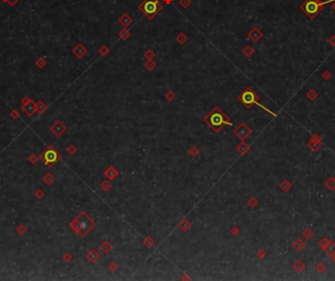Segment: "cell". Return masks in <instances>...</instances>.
Returning <instances> with one entry per match:
<instances>
[{"label":"cell","instance_id":"cell-10","mask_svg":"<svg viewBox=\"0 0 335 281\" xmlns=\"http://www.w3.org/2000/svg\"><path fill=\"white\" fill-rule=\"evenodd\" d=\"M309 147L312 149V151H317L321 147V142L320 141H315L312 139V141L309 143Z\"/></svg>","mask_w":335,"mask_h":281},{"label":"cell","instance_id":"cell-19","mask_svg":"<svg viewBox=\"0 0 335 281\" xmlns=\"http://www.w3.org/2000/svg\"><path fill=\"white\" fill-rule=\"evenodd\" d=\"M313 235H314V233H313V232L310 230V229H306V230L303 232V236H304L306 239H310Z\"/></svg>","mask_w":335,"mask_h":281},{"label":"cell","instance_id":"cell-8","mask_svg":"<svg viewBox=\"0 0 335 281\" xmlns=\"http://www.w3.org/2000/svg\"><path fill=\"white\" fill-rule=\"evenodd\" d=\"M324 251L326 252V254L328 255H332L335 253V243L333 242V241H328V244L326 245Z\"/></svg>","mask_w":335,"mask_h":281},{"label":"cell","instance_id":"cell-6","mask_svg":"<svg viewBox=\"0 0 335 281\" xmlns=\"http://www.w3.org/2000/svg\"><path fill=\"white\" fill-rule=\"evenodd\" d=\"M57 158H58V156H57L56 152H55V151H52V150L47 151L46 153H45V157H44L45 161H46L47 163H49V164L54 163L55 161L57 160Z\"/></svg>","mask_w":335,"mask_h":281},{"label":"cell","instance_id":"cell-7","mask_svg":"<svg viewBox=\"0 0 335 281\" xmlns=\"http://www.w3.org/2000/svg\"><path fill=\"white\" fill-rule=\"evenodd\" d=\"M249 36H250V38L253 40V41L256 42L263 36V34H262V31H260L258 29H253L251 30V33L249 34Z\"/></svg>","mask_w":335,"mask_h":281},{"label":"cell","instance_id":"cell-5","mask_svg":"<svg viewBox=\"0 0 335 281\" xmlns=\"http://www.w3.org/2000/svg\"><path fill=\"white\" fill-rule=\"evenodd\" d=\"M235 134L238 136L239 138H241L242 140L246 139V137L251 134V130H249V127L245 125V124H241L235 130Z\"/></svg>","mask_w":335,"mask_h":281},{"label":"cell","instance_id":"cell-18","mask_svg":"<svg viewBox=\"0 0 335 281\" xmlns=\"http://www.w3.org/2000/svg\"><path fill=\"white\" fill-rule=\"evenodd\" d=\"M326 269V267H325V264L324 263H322V262H321V263H318L317 264V266H316V270L318 271V272H321V273H322V272H324V270Z\"/></svg>","mask_w":335,"mask_h":281},{"label":"cell","instance_id":"cell-1","mask_svg":"<svg viewBox=\"0 0 335 281\" xmlns=\"http://www.w3.org/2000/svg\"><path fill=\"white\" fill-rule=\"evenodd\" d=\"M204 120L210 125V127L215 132H219L226 125H231V123L228 120L227 116L219 108H215L204 119Z\"/></svg>","mask_w":335,"mask_h":281},{"label":"cell","instance_id":"cell-9","mask_svg":"<svg viewBox=\"0 0 335 281\" xmlns=\"http://www.w3.org/2000/svg\"><path fill=\"white\" fill-rule=\"evenodd\" d=\"M293 247H294V249H295V250H297V251H302V250H303V249H304V247H305V243L303 242V241H302L301 239H297L296 241H295V242H294V244H293Z\"/></svg>","mask_w":335,"mask_h":281},{"label":"cell","instance_id":"cell-26","mask_svg":"<svg viewBox=\"0 0 335 281\" xmlns=\"http://www.w3.org/2000/svg\"><path fill=\"white\" fill-rule=\"evenodd\" d=\"M19 1V0H7V1L6 2H8V3H9V4H11V5H14V4H16V3H17Z\"/></svg>","mask_w":335,"mask_h":281},{"label":"cell","instance_id":"cell-29","mask_svg":"<svg viewBox=\"0 0 335 281\" xmlns=\"http://www.w3.org/2000/svg\"><path fill=\"white\" fill-rule=\"evenodd\" d=\"M3 1H5V2H6V1H7V0H3Z\"/></svg>","mask_w":335,"mask_h":281},{"label":"cell","instance_id":"cell-13","mask_svg":"<svg viewBox=\"0 0 335 281\" xmlns=\"http://www.w3.org/2000/svg\"><path fill=\"white\" fill-rule=\"evenodd\" d=\"M307 96H308V98H309L310 100L313 101V100H315V99L317 97V92H316L315 89H311L310 91H308Z\"/></svg>","mask_w":335,"mask_h":281},{"label":"cell","instance_id":"cell-16","mask_svg":"<svg viewBox=\"0 0 335 281\" xmlns=\"http://www.w3.org/2000/svg\"><path fill=\"white\" fill-rule=\"evenodd\" d=\"M101 249H102V251L104 253H109L110 250H111V245L109 244V242H104L101 245Z\"/></svg>","mask_w":335,"mask_h":281},{"label":"cell","instance_id":"cell-21","mask_svg":"<svg viewBox=\"0 0 335 281\" xmlns=\"http://www.w3.org/2000/svg\"><path fill=\"white\" fill-rule=\"evenodd\" d=\"M331 73H330V72H328V71H324L323 72V73H322V75H321V77L324 78V79H329V78H331Z\"/></svg>","mask_w":335,"mask_h":281},{"label":"cell","instance_id":"cell-20","mask_svg":"<svg viewBox=\"0 0 335 281\" xmlns=\"http://www.w3.org/2000/svg\"><path fill=\"white\" fill-rule=\"evenodd\" d=\"M253 53H254V50H253L250 46H247V47L244 49V54H246L247 57H250V56H251Z\"/></svg>","mask_w":335,"mask_h":281},{"label":"cell","instance_id":"cell-4","mask_svg":"<svg viewBox=\"0 0 335 281\" xmlns=\"http://www.w3.org/2000/svg\"><path fill=\"white\" fill-rule=\"evenodd\" d=\"M162 6L157 0H146V1L142 4L141 9L145 13L146 16H148L149 18L154 17L160 10Z\"/></svg>","mask_w":335,"mask_h":281},{"label":"cell","instance_id":"cell-24","mask_svg":"<svg viewBox=\"0 0 335 281\" xmlns=\"http://www.w3.org/2000/svg\"><path fill=\"white\" fill-rule=\"evenodd\" d=\"M189 153L192 154L193 156H196V155L198 154V150H196V148H192V149H190Z\"/></svg>","mask_w":335,"mask_h":281},{"label":"cell","instance_id":"cell-14","mask_svg":"<svg viewBox=\"0 0 335 281\" xmlns=\"http://www.w3.org/2000/svg\"><path fill=\"white\" fill-rule=\"evenodd\" d=\"M291 187V184L287 181V180H284L281 184H280V188L283 190V191H288Z\"/></svg>","mask_w":335,"mask_h":281},{"label":"cell","instance_id":"cell-17","mask_svg":"<svg viewBox=\"0 0 335 281\" xmlns=\"http://www.w3.org/2000/svg\"><path fill=\"white\" fill-rule=\"evenodd\" d=\"M106 175H108L109 176V178H115V176L117 175V172L116 171H114V168L113 167H110L109 168V170L107 171V172H106Z\"/></svg>","mask_w":335,"mask_h":281},{"label":"cell","instance_id":"cell-23","mask_svg":"<svg viewBox=\"0 0 335 281\" xmlns=\"http://www.w3.org/2000/svg\"><path fill=\"white\" fill-rule=\"evenodd\" d=\"M328 42H329L332 46L335 47V35H331V36L328 38Z\"/></svg>","mask_w":335,"mask_h":281},{"label":"cell","instance_id":"cell-22","mask_svg":"<svg viewBox=\"0 0 335 281\" xmlns=\"http://www.w3.org/2000/svg\"><path fill=\"white\" fill-rule=\"evenodd\" d=\"M327 244H328V240L326 238H323L321 241H320V246L323 249V250L325 249V247H326V245H327Z\"/></svg>","mask_w":335,"mask_h":281},{"label":"cell","instance_id":"cell-12","mask_svg":"<svg viewBox=\"0 0 335 281\" xmlns=\"http://www.w3.org/2000/svg\"><path fill=\"white\" fill-rule=\"evenodd\" d=\"M293 267H294V268H295V270H297V271H302V270L304 269V268H305V264L302 262L301 261H297L295 263L293 264Z\"/></svg>","mask_w":335,"mask_h":281},{"label":"cell","instance_id":"cell-15","mask_svg":"<svg viewBox=\"0 0 335 281\" xmlns=\"http://www.w3.org/2000/svg\"><path fill=\"white\" fill-rule=\"evenodd\" d=\"M248 150H249V147H248V146H247L245 143H242L240 146H238V147H237V151H239L240 153H242V154L246 153V152H247Z\"/></svg>","mask_w":335,"mask_h":281},{"label":"cell","instance_id":"cell-11","mask_svg":"<svg viewBox=\"0 0 335 281\" xmlns=\"http://www.w3.org/2000/svg\"><path fill=\"white\" fill-rule=\"evenodd\" d=\"M325 186H326V188L329 189V190H333L335 188V180H334V178H328L327 180H326L325 181Z\"/></svg>","mask_w":335,"mask_h":281},{"label":"cell","instance_id":"cell-27","mask_svg":"<svg viewBox=\"0 0 335 281\" xmlns=\"http://www.w3.org/2000/svg\"><path fill=\"white\" fill-rule=\"evenodd\" d=\"M331 256V259H332V261L335 262V253L334 254H332V255H330Z\"/></svg>","mask_w":335,"mask_h":281},{"label":"cell","instance_id":"cell-25","mask_svg":"<svg viewBox=\"0 0 335 281\" xmlns=\"http://www.w3.org/2000/svg\"><path fill=\"white\" fill-rule=\"evenodd\" d=\"M257 255H259V256H260V258H261V259H262V258H263V257H264V256L266 255V253L264 252V250H260V251H259V252L257 253Z\"/></svg>","mask_w":335,"mask_h":281},{"label":"cell","instance_id":"cell-2","mask_svg":"<svg viewBox=\"0 0 335 281\" xmlns=\"http://www.w3.org/2000/svg\"><path fill=\"white\" fill-rule=\"evenodd\" d=\"M333 1H335V0H326V1H321V0H305L300 5V9L302 12H304L308 16L309 19L314 20L324 9L325 4L332 3Z\"/></svg>","mask_w":335,"mask_h":281},{"label":"cell","instance_id":"cell-3","mask_svg":"<svg viewBox=\"0 0 335 281\" xmlns=\"http://www.w3.org/2000/svg\"><path fill=\"white\" fill-rule=\"evenodd\" d=\"M239 99H240V101L244 104V105L247 106L248 108H250V107L253 105V104H257V105H259L260 107H262L264 110L267 111L268 113H271V114L273 115V116H276L274 113H273V112H271L269 110H267V108H265L264 106H262L261 104H259V103L257 102L258 99H259V97L257 96V94L251 89V88H247V89L245 90V91L239 96Z\"/></svg>","mask_w":335,"mask_h":281},{"label":"cell","instance_id":"cell-28","mask_svg":"<svg viewBox=\"0 0 335 281\" xmlns=\"http://www.w3.org/2000/svg\"><path fill=\"white\" fill-rule=\"evenodd\" d=\"M331 6H332V8H333V10L335 11V1H333V2H332Z\"/></svg>","mask_w":335,"mask_h":281}]
</instances>
